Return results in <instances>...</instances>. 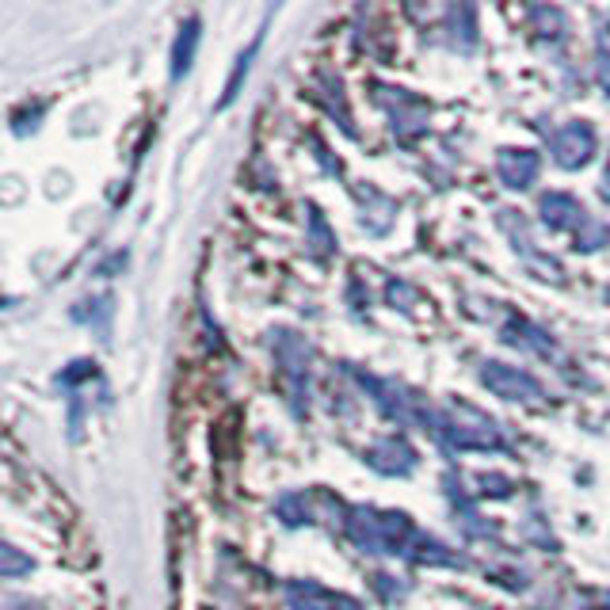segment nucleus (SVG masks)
Masks as SVG:
<instances>
[{
	"instance_id": "1",
	"label": "nucleus",
	"mask_w": 610,
	"mask_h": 610,
	"mask_svg": "<svg viewBox=\"0 0 610 610\" xmlns=\"http://www.w3.org/2000/svg\"><path fill=\"white\" fill-rule=\"evenodd\" d=\"M481 381H485L496 397H504V401H541V397H546L538 378L519 367H507V362H485V367H481Z\"/></svg>"
},
{
	"instance_id": "2",
	"label": "nucleus",
	"mask_w": 610,
	"mask_h": 610,
	"mask_svg": "<svg viewBox=\"0 0 610 610\" xmlns=\"http://www.w3.org/2000/svg\"><path fill=\"white\" fill-rule=\"evenodd\" d=\"M549 152L561 168H576L596 152V130L588 123H569L549 138Z\"/></svg>"
},
{
	"instance_id": "3",
	"label": "nucleus",
	"mask_w": 610,
	"mask_h": 610,
	"mask_svg": "<svg viewBox=\"0 0 610 610\" xmlns=\"http://www.w3.org/2000/svg\"><path fill=\"white\" fill-rule=\"evenodd\" d=\"M499 180L507 188H530L534 176H538V157L530 149H504L499 152Z\"/></svg>"
},
{
	"instance_id": "4",
	"label": "nucleus",
	"mask_w": 610,
	"mask_h": 610,
	"mask_svg": "<svg viewBox=\"0 0 610 610\" xmlns=\"http://www.w3.org/2000/svg\"><path fill=\"white\" fill-rule=\"evenodd\" d=\"M541 218H546L549 229H580V225H591L588 210L576 207V199H569V194H546L541 199Z\"/></svg>"
},
{
	"instance_id": "5",
	"label": "nucleus",
	"mask_w": 610,
	"mask_h": 610,
	"mask_svg": "<svg viewBox=\"0 0 610 610\" xmlns=\"http://www.w3.org/2000/svg\"><path fill=\"white\" fill-rule=\"evenodd\" d=\"M194 42H199V23H188L183 28V35L176 39V54H172V76L188 73L191 70V54H194Z\"/></svg>"
},
{
	"instance_id": "6",
	"label": "nucleus",
	"mask_w": 610,
	"mask_h": 610,
	"mask_svg": "<svg viewBox=\"0 0 610 610\" xmlns=\"http://www.w3.org/2000/svg\"><path fill=\"white\" fill-rule=\"evenodd\" d=\"M256 50H260V39L252 42V46L244 50L241 57H236V70H233V76H229V84H225V104H229V99L236 96V88H241V76L249 73V65H252V54H256Z\"/></svg>"
},
{
	"instance_id": "7",
	"label": "nucleus",
	"mask_w": 610,
	"mask_h": 610,
	"mask_svg": "<svg viewBox=\"0 0 610 610\" xmlns=\"http://www.w3.org/2000/svg\"><path fill=\"white\" fill-rule=\"evenodd\" d=\"M31 561H23V557H15L12 546H4V576H15V572H28Z\"/></svg>"
},
{
	"instance_id": "8",
	"label": "nucleus",
	"mask_w": 610,
	"mask_h": 610,
	"mask_svg": "<svg viewBox=\"0 0 610 610\" xmlns=\"http://www.w3.org/2000/svg\"><path fill=\"white\" fill-rule=\"evenodd\" d=\"M603 194L610 199V160H607V176H603Z\"/></svg>"
}]
</instances>
